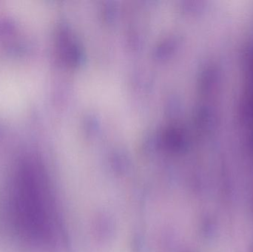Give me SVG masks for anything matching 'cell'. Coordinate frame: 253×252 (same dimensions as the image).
Masks as SVG:
<instances>
[{"label":"cell","mask_w":253,"mask_h":252,"mask_svg":"<svg viewBox=\"0 0 253 252\" xmlns=\"http://www.w3.org/2000/svg\"><path fill=\"white\" fill-rule=\"evenodd\" d=\"M6 198L9 220L22 239L34 244L53 240L57 216L48 182L37 165L24 163L16 170Z\"/></svg>","instance_id":"obj_1"}]
</instances>
